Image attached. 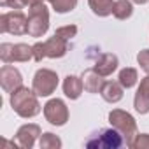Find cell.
<instances>
[{
	"label": "cell",
	"instance_id": "cell-1",
	"mask_svg": "<svg viewBox=\"0 0 149 149\" xmlns=\"http://www.w3.org/2000/svg\"><path fill=\"white\" fill-rule=\"evenodd\" d=\"M11 107L13 111L19 116V118H35L37 114H40L42 107L39 104V97L35 95L33 90H28L26 86L18 88L16 91L11 93Z\"/></svg>",
	"mask_w": 149,
	"mask_h": 149
},
{
	"label": "cell",
	"instance_id": "cell-2",
	"mask_svg": "<svg viewBox=\"0 0 149 149\" xmlns=\"http://www.w3.org/2000/svg\"><path fill=\"white\" fill-rule=\"evenodd\" d=\"M123 144H125V139L114 126L100 128V130L93 132L84 142V146L88 149H119Z\"/></svg>",
	"mask_w": 149,
	"mask_h": 149
},
{
	"label": "cell",
	"instance_id": "cell-3",
	"mask_svg": "<svg viewBox=\"0 0 149 149\" xmlns=\"http://www.w3.org/2000/svg\"><path fill=\"white\" fill-rule=\"evenodd\" d=\"M109 123H111V126H114L123 135L125 144L130 147L132 142H133V139L139 133L137 132V121H135V118L130 112L123 111V109H112L109 112Z\"/></svg>",
	"mask_w": 149,
	"mask_h": 149
},
{
	"label": "cell",
	"instance_id": "cell-4",
	"mask_svg": "<svg viewBox=\"0 0 149 149\" xmlns=\"http://www.w3.org/2000/svg\"><path fill=\"white\" fill-rule=\"evenodd\" d=\"M49 30V9L44 0L35 6L28 7V35L30 37H42Z\"/></svg>",
	"mask_w": 149,
	"mask_h": 149
},
{
	"label": "cell",
	"instance_id": "cell-5",
	"mask_svg": "<svg viewBox=\"0 0 149 149\" xmlns=\"http://www.w3.org/2000/svg\"><path fill=\"white\" fill-rule=\"evenodd\" d=\"M0 32L11 35H25L28 32V16L23 11H9L0 16Z\"/></svg>",
	"mask_w": 149,
	"mask_h": 149
},
{
	"label": "cell",
	"instance_id": "cell-6",
	"mask_svg": "<svg viewBox=\"0 0 149 149\" xmlns=\"http://www.w3.org/2000/svg\"><path fill=\"white\" fill-rule=\"evenodd\" d=\"M58 88V74L51 68H39L32 81V90L37 97H51Z\"/></svg>",
	"mask_w": 149,
	"mask_h": 149
},
{
	"label": "cell",
	"instance_id": "cell-7",
	"mask_svg": "<svg viewBox=\"0 0 149 149\" xmlns=\"http://www.w3.org/2000/svg\"><path fill=\"white\" fill-rule=\"evenodd\" d=\"M0 60L4 63H14V61H30L33 60V49L28 44H11L4 42L0 44Z\"/></svg>",
	"mask_w": 149,
	"mask_h": 149
},
{
	"label": "cell",
	"instance_id": "cell-8",
	"mask_svg": "<svg viewBox=\"0 0 149 149\" xmlns=\"http://www.w3.org/2000/svg\"><path fill=\"white\" fill-rule=\"evenodd\" d=\"M44 118L53 126H63L68 121V107L61 98H51L44 105Z\"/></svg>",
	"mask_w": 149,
	"mask_h": 149
},
{
	"label": "cell",
	"instance_id": "cell-9",
	"mask_svg": "<svg viewBox=\"0 0 149 149\" xmlns=\"http://www.w3.org/2000/svg\"><path fill=\"white\" fill-rule=\"evenodd\" d=\"M0 86L6 93H13L18 88L23 86V76L21 72L13 67L11 63H4V67L0 68Z\"/></svg>",
	"mask_w": 149,
	"mask_h": 149
},
{
	"label": "cell",
	"instance_id": "cell-10",
	"mask_svg": "<svg viewBox=\"0 0 149 149\" xmlns=\"http://www.w3.org/2000/svg\"><path fill=\"white\" fill-rule=\"evenodd\" d=\"M40 135H42V130H40L39 125H35V123H26V125L19 126V130L16 132L13 142H14L16 146H19V147H23V149H32V147L35 146V140H37Z\"/></svg>",
	"mask_w": 149,
	"mask_h": 149
},
{
	"label": "cell",
	"instance_id": "cell-11",
	"mask_svg": "<svg viewBox=\"0 0 149 149\" xmlns=\"http://www.w3.org/2000/svg\"><path fill=\"white\" fill-rule=\"evenodd\" d=\"M133 107L139 114H147L149 112V74L140 81L135 98H133Z\"/></svg>",
	"mask_w": 149,
	"mask_h": 149
},
{
	"label": "cell",
	"instance_id": "cell-12",
	"mask_svg": "<svg viewBox=\"0 0 149 149\" xmlns=\"http://www.w3.org/2000/svg\"><path fill=\"white\" fill-rule=\"evenodd\" d=\"M118 65H119V60H118L116 54H112V53H104V54H100V58L95 61L93 68L100 74V76L107 77V76H111L112 72H116Z\"/></svg>",
	"mask_w": 149,
	"mask_h": 149
},
{
	"label": "cell",
	"instance_id": "cell-13",
	"mask_svg": "<svg viewBox=\"0 0 149 149\" xmlns=\"http://www.w3.org/2000/svg\"><path fill=\"white\" fill-rule=\"evenodd\" d=\"M44 47H46V58H61L68 51V40L58 35H53L44 42Z\"/></svg>",
	"mask_w": 149,
	"mask_h": 149
},
{
	"label": "cell",
	"instance_id": "cell-14",
	"mask_svg": "<svg viewBox=\"0 0 149 149\" xmlns=\"http://www.w3.org/2000/svg\"><path fill=\"white\" fill-rule=\"evenodd\" d=\"M84 91V83H83V77H77V76H68L63 79V93L67 98L70 100H77Z\"/></svg>",
	"mask_w": 149,
	"mask_h": 149
},
{
	"label": "cell",
	"instance_id": "cell-15",
	"mask_svg": "<svg viewBox=\"0 0 149 149\" xmlns=\"http://www.w3.org/2000/svg\"><path fill=\"white\" fill-rule=\"evenodd\" d=\"M83 83H84V91H88V93H100L105 81H104V76H100V74L91 67V68L83 72Z\"/></svg>",
	"mask_w": 149,
	"mask_h": 149
},
{
	"label": "cell",
	"instance_id": "cell-16",
	"mask_svg": "<svg viewBox=\"0 0 149 149\" xmlns=\"http://www.w3.org/2000/svg\"><path fill=\"white\" fill-rule=\"evenodd\" d=\"M123 93H125V88L121 86L119 81H105L100 91L102 98L109 104H118L123 98Z\"/></svg>",
	"mask_w": 149,
	"mask_h": 149
},
{
	"label": "cell",
	"instance_id": "cell-17",
	"mask_svg": "<svg viewBox=\"0 0 149 149\" xmlns=\"http://www.w3.org/2000/svg\"><path fill=\"white\" fill-rule=\"evenodd\" d=\"M114 2H116V0H88V6H90V9L93 11L95 16L107 18V16L112 14Z\"/></svg>",
	"mask_w": 149,
	"mask_h": 149
},
{
	"label": "cell",
	"instance_id": "cell-18",
	"mask_svg": "<svg viewBox=\"0 0 149 149\" xmlns=\"http://www.w3.org/2000/svg\"><path fill=\"white\" fill-rule=\"evenodd\" d=\"M132 14H133V2L132 0H116L114 2L112 16L116 19H128Z\"/></svg>",
	"mask_w": 149,
	"mask_h": 149
},
{
	"label": "cell",
	"instance_id": "cell-19",
	"mask_svg": "<svg viewBox=\"0 0 149 149\" xmlns=\"http://www.w3.org/2000/svg\"><path fill=\"white\" fill-rule=\"evenodd\" d=\"M118 81L121 83V86L125 90H130L137 84L139 81V72L137 68H132V67H126L123 70H119V76H118Z\"/></svg>",
	"mask_w": 149,
	"mask_h": 149
},
{
	"label": "cell",
	"instance_id": "cell-20",
	"mask_svg": "<svg viewBox=\"0 0 149 149\" xmlns=\"http://www.w3.org/2000/svg\"><path fill=\"white\" fill-rule=\"evenodd\" d=\"M39 146L40 149H60L61 147V139L51 132H46L39 137Z\"/></svg>",
	"mask_w": 149,
	"mask_h": 149
},
{
	"label": "cell",
	"instance_id": "cell-21",
	"mask_svg": "<svg viewBox=\"0 0 149 149\" xmlns=\"http://www.w3.org/2000/svg\"><path fill=\"white\" fill-rule=\"evenodd\" d=\"M49 4H51L54 13L67 14V13H72L74 9L77 7V0H51Z\"/></svg>",
	"mask_w": 149,
	"mask_h": 149
},
{
	"label": "cell",
	"instance_id": "cell-22",
	"mask_svg": "<svg viewBox=\"0 0 149 149\" xmlns=\"http://www.w3.org/2000/svg\"><path fill=\"white\" fill-rule=\"evenodd\" d=\"M37 2H40V0H0V6L2 7H9V9H26V7H32L35 6ZM46 2V0H44Z\"/></svg>",
	"mask_w": 149,
	"mask_h": 149
},
{
	"label": "cell",
	"instance_id": "cell-23",
	"mask_svg": "<svg viewBox=\"0 0 149 149\" xmlns=\"http://www.w3.org/2000/svg\"><path fill=\"white\" fill-rule=\"evenodd\" d=\"M54 35L61 37V39H65V40H70V39H74V37L77 35V26H76V25H67V26H60V28H56Z\"/></svg>",
	"mask_w": 149,
	"mask_h": 149
},
{
	"label": "cell",
	"instance_id": "cell-24",
	"mask_svg": "<svg viewBox=\"0 0 149 149\" xmlns=\"http://www.w3.org/2000/svg\"><path fill=\"white\" fill-rule=\"evenodd\" d=\"M130 147L132 149H149V133H137Z\"/></svg>",
	"mask_w": 149,
	"mask_h": 149
},
{
	"label": "cell",
	"instance_id": "cell-25",
	"mask_svg": "<svg viewBox=\"0 0 149 149\" xmlns=\"http://www.w3.org/2000/svg\"><path fill=\"white\" fill-rule=\"evenodd\" d=\"M137 61H139L140 68H142L146 74H149V49H142V51H139V54H137Z\"/></svg>",
	"mask_w": 149,
	"mask_h": 149
},
{
	"label": "cell",
	"instance_id": "cell-26",
	"mask_svg": "<svg viewBox=\"0 0 149 149\" xmlns=\"http://www.w3.org/2000/svg\"><path fill=\"white\" fill-rule=\"evenodd\" d=\"M33 49V60L35 61H42L46 58V47H44V42H35L32 46Z\"/></svg>",
	"mask_w": 149,
	"mask_h": 149
},
{
	"label": "cell",
	"instance_id": "cell-27",
	"mask_svg": "<svg viewBox=\"0 0 149 149\" xmlns=\"http://www.w3.org/2000/svg\"><path fill=\"white\" fill-rule=\"evenodd\" d=\"M132 2H133V4H139V6H144V4L149 2V0H132Z\"/></svg>",
	"mask_w": 149,
	"mask_h": 149
},
{
	"label": "cell",
	"instance_id": "cell-28",
	"mask_svg": "<svg viewBox=\"0 0 149 149\" xmlns=\"http://www.w3.org/2000/svg\"><path fill=\"white\" fill-rule=\"evenodd\" d=\"M46 2H51V0H46Z\"/></svg>",
	"mask_w": 149,
	"mask_h": 149
}]
</instances>
